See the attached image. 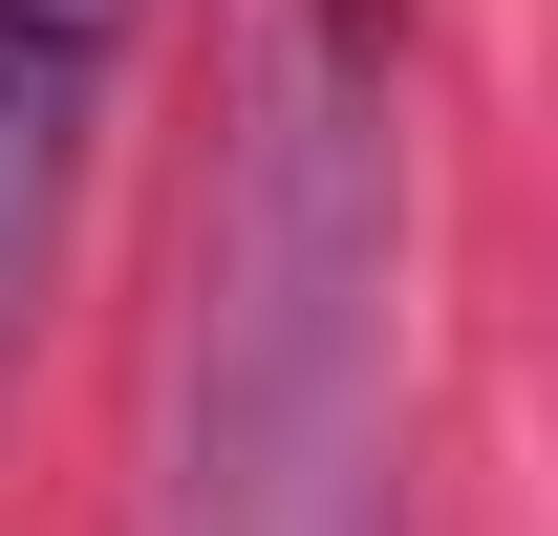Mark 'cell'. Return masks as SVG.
Wrapping results in <instances>:
<instances>
[{
  "label": "cell",
  "mask_w": 558,
  "mask_h": 536,
  "mask_svg": "<svg viewBox=\"0 0 558 536\" xmlns=\"http://www.w3.org/2000/svg\"><path fill=\"white\" fill-rule=\"evenodd\" d=\"M65 86H86V44H22V22H0V279L44 258V194H65Z\"/></svg>",
  "instance_id": "1"
},
{
  "label": "cell",
  "mask_w": 558,
  "mask_h": 536,
  "mask_svg": "<svg viewBox=\"0 0 558 536\" xmlns=\"http://www.w3.org/2000/svg\"><path fill=\"white\" fill-rule=\"evenodd\" d=\"M0 22H22V44H108L130 0H0Z\"/></svg>",
  "instance_id": "2"
}]
</instances>
